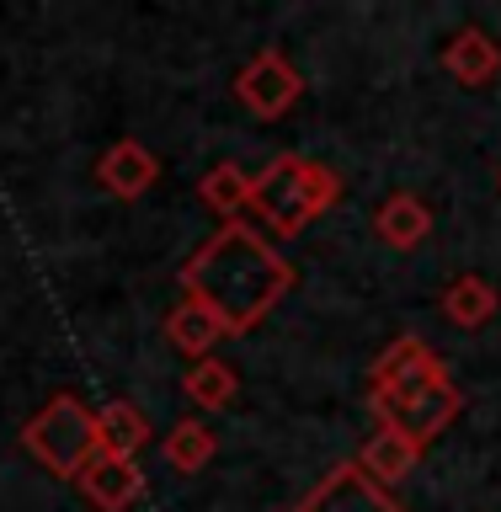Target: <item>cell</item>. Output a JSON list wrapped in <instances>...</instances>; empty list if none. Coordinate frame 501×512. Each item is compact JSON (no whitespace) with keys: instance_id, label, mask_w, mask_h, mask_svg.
I'll list each match as a JSON object with an SVG mask.
<instances>
[{"instance_id":"cell-1","label":"cell","mask_w":501,"mask_h":512,"mask_svg":"<svg viewBox=\"0 0 501 512\" xmlns=\"http://www.w3.org/2000/svg\"><path fill=\"white\" fill-rule=\"evenodd\" d=\"M182 288L187 299H203L230 336H246L294 288V262L272 251V240L256 235L251 224L230 219L192 251V262L182 267Z\"/></svg>"},{"instance_id":"cell-2","label":"cell","mask_w":501,"mask_h":512,"mask_svg":"<svg viewBox=\"0 0 501 512\" xmlns=\"http://www.w3.org/2000/svg\"><path fill=\"white\" fill-rule=\"evenodd\" d=\"M336 198H342L336 171L320 166V160H304V155H278L267 171H256V182H251V208L262 214V224L272 235L310 230Z\"/></svg>"},{"instance_id":"cell-3","label":"cell","mask_w":501,"mask_h":512,"mask_svg":"<svg viewBox=\"0 0 501 512\" xmlns=\"http://www.w3.org/2000/svg\"><path fill=\"white\" fill-rule=\"evenodd\" d=\"M22 448L43 464L48 475L59 480H80V470L102 454V438H96V411L80 395H54L48 406L22 427Z\"/></svg>"},{"instance_id":"cell-4","label":"cell","mask_w":501,"mask_h":512,"mask_svg":"<svg viewBox=\"0 0 501 512\" xmlns=\"http://www.w3.org/2000/svg\"><path fill=\"white\" fill-rule=\"evenodd\" d=\"M368 406H374L379 427H395L427 448L464 411V395L454 379H432V384H416V390H368Z\"/></svg>"},{"instance_id":"cell-5","label":"cell","mask_w":501,"mask_h":512,"mask_svg":"<svg viewBox=\"0 0 501 512\" xmlns=\"http://www.w3.org/2000/svg\"><path fill=\"white\" fill-rule=\"evenodd\" d=\"M299 91H304V80L278 48H262V54L235 75V96L256 112V118H283V112L299 102Z\"/></svg>"},{"instance_id":"cell-6","label":"cell","mask_w":501,"mask_h":512,"mask_svg":"<svg viewBox=\"0 0 501 512\" xmlns=\"http://www.w3.org/2000/svg\"><path fill=\"white\" fill-rule=\"evenodd\" d=\"M299 512H406V507H400L374 475H363L358 459H347V464H336L310 496H304Z\"/></svg>"},{"instance_id":"cell-7","label":"cell","mask_w":501,"mask_h":512,"mask_svg":"<svg viewBox=\"0 0 501 512\" xmlns=\"http://www.w3.org/2000/svg\"><path fill=\"white\" fill-rule=\"evenodd\" d=\"M80 496H86L96 512H128L144 496V470L134 459L96 454L86 470H80Z\"/></svg>"},{"instance_id":"cell-8","label":"cell","mask_w":501,"mask_h":512,"mask_svg":"<svg viewBox=\"0 0 501 512\" xmlns=\"http://www.w3.org/2000/svg\"><path fill=\"white\" fill-rule=\"evenodd\" d=\"M432 379H448V368H443L438 352L427 342H416V336L390 342L384 358L374 363V390H416V384H432Z\"/></svg>"},{"instance_id":"cell-9","label":"cell","mask_w":501,"mask_h":512,"mask_svg":"<svg viewBox=\"0 0 501 512\" xmlns=\"http://www.w3.org/2000/svg\"><path fill=\"white\" fill-rule=\"evenodd\" d=\"M160 176V160L144 150L139 139H118L112 150L96 160V182H102L112 198H139V192H150Z\"/></svg>"},{"instance_id":"cell-10","label":"cell","mask_w":501,"mask_h":512,"mask_svg":"<svg viewBox=\"0 0 501 512\" xmlns=\"http://www.w3.org/2000/svg\"><path fill=\"white\" fill-rule=\"evenodd\" d=\"M443 70L454 75L459 86H486V80H496V70H501V48H496L491 32L464 27L443 43Z\"/></svg>"},{"instance_id":"cell-11","label":"cell","mask_w":501,"mask_h":512,"mask_svg":"<svg viewBox=\"0 0 501 512\" xmlns=\"http://www.w3.org/2000/svg\"><path fill=\"white\" fill-rule=\"evenodd\" d=\"M166 336L187 352L192 363H203V358H214V347H219L230 331H224V320L208 310L203 299H182V304L166 315Z\"/></svg>"},{"instance_id":"cell-12","label":"cell","mask_w":501,"mask_h":512,"mask_svg":"<svg viewBox=\"0 0 501 512\" xmlns=\"http://www.w3.org/2000/svg\"><path fill=\"white\" fill-rule=\"evenodd\" d=\"M358 464H363V475H374L379 486L390 491L395 480H406V475L416 470V464H422V443L406 438V432H395V427H379L374 438L363 443Z\"/></svg>"},{"instance_id":"cell-13","label":"cell","mask_w":501,"mask_h":512,"mask_svg":"<svg viewBox=\"0 0 501 512\" xmlns=\"http://www.w3.org/2000/svg\"><path fill=\"white\" fill-rule=\"evenodd\" d=\"M374 230H379L384 246L411 251V246H422V240L432 235V208L416 198V192H395V198L374 214Z\"/></svg>"},{"instance_id":"cell-14","label":"cell","mask_w":501,"mask_h":512,"mask_svg":"<svg viewBox=\"0 0 501 512\" xmlns=\"http://www.w3.org/2000/svg\"><path fill=\"white\" fill-rule=\"evenodd\" d=\"M96 438H102V454H118V459H134L144 443H150V422L134 400H107L96 411Z\"/></svg>"},{"instance_id":"cell-15","label":"cell","mask_w":501,"mask_h":512,"mask_svg":"<svg viewBox=\"0 0 501 512\" xmlns=\"http://www.w3.org/2000/svg\"><path fill=\"white\" fill-rule=\"evenodd\" d=\"M496 310H501V299H496V288L480 278V272H464V278H454L443 288V315L454 320V326H464V331L486 326Z\"/></svg>"},{"instance_id":"cell-16","label":"cell","mask_w":501,"mask_h":512,"mask_svg":"<svg viewBox=\"0 0 501 512\" xmlns=\"http://www.w3.org/2000/svg\"><path fill=\"white\" fill-rule=\"evenodd\" d=\"M182 390H187L192 406L224 411V406H235V400H240V374H235L230 363H219V358H203V363H192V368H187Z\"/></svg>"},{"instance_id":"cell-17","label":"cell","mask_w":501,"mask_h":512,"mask_svg":"<svg viewBox=\"0 0 501 512\" xmlns=\"http://www.w3.org/2000/svg\"><path fill=\"white\" fill-rule=\"evenodd\" d=\"M214 448H219L214 427L198 422V416H182V422H176V427L166 432V459H171V470H182V475H198V470H208Z\"/></svg>"},{"instance_id":"cell-18","label":"cell","mask_w":501,"mask_h":512,"mask_svg":"<svg viewBox=\"0 0 501 512\" xmlns=\"http://www.w3.org/2000/svg\"><path fill=\"white\" fill-rule=\"evenodd\" d=\"M251 182H256L251 171H240L235 160H224V166H214L198 182V198L214 208V214H224V224H230L240 208H251Z\"/></svg>"}]
</instances>
